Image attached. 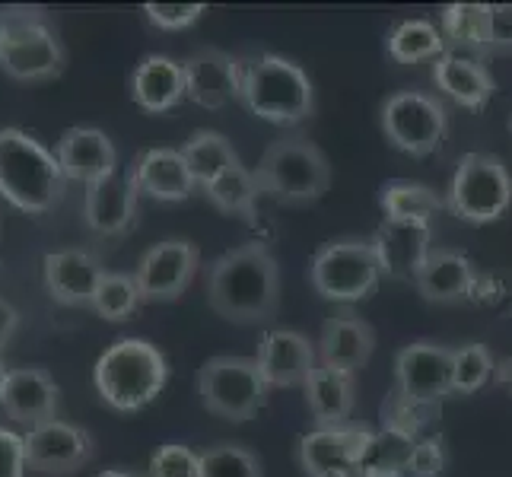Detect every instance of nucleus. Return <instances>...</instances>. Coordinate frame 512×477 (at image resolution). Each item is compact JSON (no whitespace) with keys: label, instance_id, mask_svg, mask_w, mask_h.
Listing matches in <instances>:
<instances>
[{"label":"nucleus","instance_id":"obj_17","mask_svg":"<svg viewBox=\"0 0 512 477\" xmlns=\"http://www.w3.org/2000/svg\"><path fill=\"white\" fill-rule=\"evenodd\" d=\"M45 290L58 306H93V296L105 277L102 261L86 249L48 252L42 261Z\"/></svg>","mask_w":512,"mask_h":477},{"label":"nucleus","instance_id":"obj_30","mask_svg":"<svg viewBox=\"0 0 512 477\" xmlns=\"http://www.w3.org/2000/svg\"><path fill=\"white\" fill-rule=\"evenodd\" d=\"M439 29L446 35V45L481 58L490 51V4H449Z\"/></svg>","mask_w":512,"mask_h":477},{"label":"nucleus","instance_id":"obj_10","mask_svg":"<svg viewBox=\"0 0 512 477\" xmlns=\"http://www.w3.org/2000/svg\"><path fill=\"white\" fill-rule=\"evenodd\" d=\"M382 131L401 153L430 156L439 150L449 131V115L436 96L404 90L382 105Z\"/></svg>","mask_w":512,"mask_h":477},{"label":"nucleus","instance_id":"obj_40","mask_svg":"<svg viewBox=\"0 0 512 477\" xmlns=\"http://www.w3.org/2000/svg\"><path fill=\"white\" fill-rule=\"evenodd\" d=\"M439 471H443V446H439V439H423V443H417V449H414L408 474L411 477H439Z\"/></svg>","mask_w":512,"mask_h":477},{"label":"nucleus","instance_id":"obj_16","mask_svg":"<svg viewBox=\"0 0 512 477\" xmlns=\"http://www.w3.org/2000/svg\"><path fill=\"white\" fill-rule=\"evenodd\" d=\"M255 363L271 388L306 385L312 369L319 366V347L299 331L271 328V331H264V338L258 341Z\"/></svg>","mask_w":512,"mask_h":477},{"label":"nucleus","instance_id":"obj_47","mask_svg":"<svg viewBox=\"0 0 512 477\" xmlns=\"http://www.w3.org/2000/svg\"><path fill=\"white\" fill-rule=\"evenodd\" d=\"M509 131H512V115H509Z\"/></svg>","mask_w":512,"mask_h":477},{"label":"nucleus","instance_id":"obj_15","mask_svg":"<svg viewBox=\"0 0 512 477\" xmlns=\"http://www.w3.org/2000/svg\"><path fill=\"white\" fill-rule=\"evenodd\" d=\"M140 188L134 182L131 166L125 172H112L109 179L86 185L83 194V223L96 236H125L137 220Z\"/></svg>","mask_w":512,"mask_h":477},{"label":"nucleus","instance_id":"obj_23","mask_svg":"<svg viewBox=\"0 0 512 477\" xmlns=\"http://www.w3.org/2000/svg\"><path fill=\"white\" fill-rule=\"evenodd\" d=\"M376 350V331L366 318L353 312H338L331 315L322 338H319V363L344 369V373H357L369 363Z\"/></svg>","mask_w":512,"mask_h":477},{"label":"nucleus","instance_id":"obj_45","mask_svg":"<svg viewBox=\"0 0 512 477\" xmlns=\"http://www.w3.org/2000/svg\"><path fill=\"white\" fill-rule=\"evenodd\" d=\"M322 477H357V474H353V471H328Z\"/></svg>","mask_w":512,"mask_h":477},{"label":"nucleus","instance_id":"obj_3","mask_svg":"<svg viewBox=\"0 0 512 477\" xmlns=\"http://www.w3.org/2000/svg\"><path fill=\"white\" fill-rule=\"evenodd\" d=\"M169 363L163 350L144 338H118L96 360L93 382L99 398L115 411H140L163 392Z\"/></svg>","mask_w":512,"mask_h":477},{"label":"nucleus","instance_id":"obj_28","mask_svg":"<svg viewBox=\"0 0 512 477\" xmlns=\"http://www.w3.org/2000/svg\"><path fill=\"white\" fill-rule=\"evenodd\" d=\"M417 439L404 427H382L369 436V446L357 465V477H404L411 468Z\"/></svg>","mask_w":512,"mask_h":477},{"label":"nucleus","instance_id":"obj_33","mask_svg":"<svg viewBox=\"0 0 512 477\" xmlns=\"http://www.w3.org/2000/svg\"><path fill=\"white\" fill-rule=\"evenodd\" d=\"M379 204L385 210V220H420V223H430L446 207L433 188L417 182H388L379 194Z\"/></svg>","mask_w":512,"mask_h":477},{"label":"nucleus","instance_id":"obj_19","mask_svg":"<svg viewBox=\"0 0 512 477\" xmlns=\"http://www.w3.org/2000/svg\"><path fill=\"white\" fill-rule=\"evenodd\" d=\"M373 242L379 271L392 280H414L420 264L430 258V223L420 220H385Z\"/></svg>","mask_w":512,"mask_h":477},{"label":"nucleus","instance_id":"obj_38","mask_svg":"<svg viewBox=\"0 0 512 477\" xmlns=\"http://www.w3.org/2000/svg\"><path fill=\"white\" fill-rule=\"evenodd\" d=\"M144 13L156 29L179 32L198 23L207 13V7L204 4H144Z\"/></svg>","mask_w":512,"mask_h":477},{"label":"nucleus","instance_id":"obj_20","mask_svg":"<svg viewBox=\"0 0 512 477\" xmlns=\"http://www.w3.org/2000/svg\"><path fill=\"white\" fill-rule=\"evenodd\" d=\"M369 430L360 427H319L299 439V465L309 477H322L328 471H353L369 446Z\"/></svg>","mask_w":512,"mask_h":477},{"label":"nucleus","instance_id":"obj_35","mask_svg":"<svg viewBox=\"0 0 512 477\" xmlns=\"http://www.w3.org/2000/svg\"><path fill=\"white\" fill-rule=\"evenodd\" d=\"M497 376V360L484 344H462L452 350V392L474 395Z\"/></svg>","mask_w":512,"mask_h":477},{"label":"nucleus","instance_id":"obj_24","mask_svg":"<svg viewBox=\"0 0 512 477\" xmlns=\"http://www.w3.org/2000/svg\"><path fill=\"white\" fill-rule=\"evenodd\" d=\"M131 96L144 112L160 115L188 99L185 64L166 55H147L131 74Z\"/></svg>","mask_w":512,"mask_h":477},{"label":"nucleus","instance_id":"obj_6","mask_svg":"<svg viewBox=\"0 0 512 477\" xmlns=\"http://www.w3.org/2000/svg\"><path fill=\"white\" fill-rule=\"evenodd\" d=\"M255 179L261 194L280 204H312L331 185V163L319 144L303 134H290L264 150Z\"/></svg>","mask_w":512,"mask_h":477},{"label":"nucleus","instance_id":"obj_41","mask_svg":"<svg viewBox=\"0 0 512 477\" xmlns=\"http://www.w3.org/2000/svg\"><path fill=\"white\" fill-rule=\"evenodd\" d=\"M490 51H512V4H490Z\"/></svg>","mask_w":512,"mask_h":477},{"label":"nucleus","instance_id":"obj_8","mask_svg":"<svg viewBox=\"0 0 512 477\" xmlns=\"http://www.w3.org/2000/svg\"><path fill=\"white\" fill-rule=\"evenodd\" d=\"M271 385L249 357H210L198 373L201 404L223 420H252L268 404Z\"/></svg>","mask_w":512,"mask_h":477},{"label":"nucleus","instance_id":"obj_9","mask_svg":"<svg viewBox=\"0 0 512 477\" xmlns=\"http://www.w3.org/2000/svg\"><path fill=\"white\" fill-rule=\"evenodd\" d=\"M379 261L369 239H338L322 245L312 258L309 280L331 303H360L379 287Z\"/></svg>","mask_w":512,"mask_h":477},{"label":"nucleus","instance_id":"obj_21","mask_svg":"<svg viewBox=\"0 0 512 477\" xmlns=\"http://www.w3.org/2000/svg\"><path fill=\"white\" fill-rule=\"evenodd\" d=\"M64 179H74L83 185H93L99 179H109L118 172L115 144L99 128H67L55 147Z\"/></svg>","mask_w":512,"mask_h":477},{"label":"nucleus","instance_id":"obj_29","mask_svg":"<svg viewBox=\"0 0 512 477\" xmlns=\"http://www.w3.org/2000/svg\"><path fill=\"white\" fill-rule=\"evenodd\" d=\"M182 159H185V166L198 188L210 185L226 169L242 166L239 153L220 131H194L182 144Z\"/></svg>","mask_w":512,"mask_h":477},{"label":"nucleus","instance_id":"obj_25","mask_svg":"<svg viewBox=\"0 0 512 477\" xmlns=\"http://www.w3.org/2000/svg\"><path fill=\"white\" fill-rule=\"evenodd\" d=\"M309 414L319 427H347V420L357 408V379L344 369L319 363L303 385Z\"/></svg>","mask_w":512,"mask_h":477},{"label":"nucleus","instance_id":"obj_46","mask_svg":"<svg viewBox=\"0 0 512 477\" xmlns=\"http://www.w3.org/2000/svg\"><path fill=\"white\" fill-rule=\"evenodd\" d=\"M7 373H10V369L4 366V360H0V385H4V379H7Z\"/></svg>","mask_w":512,"mask_h":477},{"label":"nucleus","instance_id":"obj_12","mask_svg":"<svg viewBox=\"0 0 512 477\" xmlns=\"http://www.w3.org/2000/svg\"><path fill=\"white\" fill-rule=\"evenodd\" d=\"M398 398L411 408H433L452 395V347L436 341H414L395 360Z\"/></svg>","mask_w":512,"mask_h":477},{"label":"nucleus","instance_id":"obj_5","mask_svg":"<svg viewBox=\"0 0 512 477\" xmlns=\"http://www.w3.org/2000/svg\"><path fill=\"white\" fill-rule=\"evenodd\" d=\"M67 51L39 7L0 10V70L13 80L35 83L61 77Z\"/></svg>","mask_w":512,"mask_h":477},{"label":"nucleus","instance_id":"obj_34","mask_svg":"<svg viewBox=\"0 0 512 477\" xmlns=\"http://www.w3.org/2000/svg\"><path fill=\"white\" fill-rule=\"evenodd\" d=\"M140 303H144V296H140V287L131 274H112L105 271L102 284L93 296V312L105 322H125L131 318Z\"/></svg>","mask_w":512,"mask_h":477},{"label":"nucleus","instance_id":"obj_4","mask_svg":"<svg viewBox=\"0 0 512 477\" xmlns=\"http://www.w3.org/2000/svg\"><path fill=\"white\" fill-rule=\"evenodd\" d=\"M239 102L255 118L290 128L315 112V90L299 64L280 55H255L245 61Z\"/></svg>","mask_w":512,"mask_h":477},{"label":"nucleus","instance_id":"obj_32","mask_svg":"<svg viewBox=\"0 0 512 477\" xmlns=\"http://www.w3.org/2000/svg\"><path fill=\"white\" fill-rule=\"evenodd\" d=\"M204 198L214 204L220 214H229V217H252L255 214V204L261 198L255 169H245V166L226 169L210 185H204Z\"/></svg>","mask_w":512,"mask_h":477},{"label":"nucleus","instance_id":"obj_26","mask_svg":"<svg viewBox=\"0 0 512 477\" xmlns=\"http://www.w3.org/2000/svg\"><path fill=\"white\" fill-rule=\"evenodd\" d=\"M131 172L140 194H150L156 201H188L191 191L198 188L182 159V150H169V147L144 150L131 163Z\"/></svg>","mask_w":512,"mask_h":477},{"label":"nucleus","instance_id":"obj_7","mask_svg":"<svg viewBox=\"0 0 512 477\" xmlns=\"http://www.w3.org/2000/svg\"><path fill=\"white\" fill-rule=\"evenodd\" d=\"M512 204V175L493 153H465L449 185V207L458 220L497 223Z\"/></svg>","mask_w":512,"mask_h":477},{"label":"nucleus","instance_id":"obj_44","mask_svg":"<svg viewBox=\"0 0 512 477\" xmlns=\"http://www.w3.org/2000/svg\"><path fill=\"white\" fill-rule=\"evenodd\" d=\"M96 477H137V474L125 471V468H109V471H99Z\"/></svg>","mask_w":512,"mask_h":477},{"label":"nucleus","instance_id":"obj_39","mask_svg":"<svg viewBox=\"0 0 512 477\" xmlns=\"http://www.w3.org/2000/svg\"><path fill=\"white\" fill-rule=\"evenodd\" d=\"M26 471L23 436L0 427V477H26Z\"/></svg>","mask_w":512,"mask_h":477},{"label":"nucleus","instance_id":"obj_1","mask_svg":"<svg viewBox=\"0 0 512 477\" xmlns=\"http://www.w3.org/2000/svg\"><path fill=\"white\" fill-rule=\"evenodd\" d=\"M207 306L236 325L271 322L280 306V268L268 245H239L210 264Z\"/></svg>","mask_w":512,"mask_h":477},{"label":"nucleus","instance_id":"obj_43","mask_svg":"<svg viewBox=\"0 0 512 477\" xmlns=\"http://www.w3.org/2000/svg\"><path fill=\"white\" fill-rule=\"evenodd\" d=\"M497 379H500V385L506 388V392L512 395V357L497 363Z\"/></svg>","mask_w":512,"mask_h":477},{"label":"nucleus","instance_id":"obj_37","mask_svg":"<svg viewBox=\"0 0 512 477\" xmlns=\"http://www.w3.org/2000/svg\"><path fill=\"white\" fill-rule=\"evenodd\" d=\"M147 477H201V452L182 443H166L150 458Z\"/></svg>","mask_w":512,"mask_h":477},{"label":"nucleus","instance_id":"obj_14","mask_svg":"<svg viewBox=\"0 0 512 477\" xmlns=\"http://www.w3.org/2000/svg\"><path fill=\"white\" fill-rule=\"evenodd\" d=\"M185 64L188 99L201 109H223L242 96L245 61L220 48H198Z\"/></svg>","mask_w":512,"mask_h":477},{"label":"nucleus","instance_id":"obj_18","mask_svg":"<svg viewBox=\"0 0 512 477\" xmlns=\"http://www.w3.org/2000/svg\"><path fill=\"white\" fill-rule=\"evenodd\" d=\"M61 401V388L39 366L10 369L4 385H0V411L13 423L23 427H39V423L55 420Z\"/></svg>","mask_w":512,"mask_h":477},{"label":"nucleus","instance_id":"obj_2","mask_svg":"<svg viewBox=\"0 0 512 477\" xmlns=\"http://www.w3.org/2000/svg\"><path fill=\"white\" fill-rule=\"evenodd\" d=\"M58 156L20 128H0V198L23 214H48L64 201Z\"/></svg>","mask_w":512,"mask_h":477},{"label":"nucleus","instance_id":"obj_36","mask_svg":"<svg viewBox=\"0 0 512 477\" xmlns=\"http://www.w3.org/2000/svg\"><path fill=\"white\" fill-rule=\"evenodd\" d=\"M201 477H264L261 458L239 443H217L201 452Z\"/></svg>","mask_w":512,"mask_h":477},{"label":"nucleus","instance_id":"obj_13","mask_svg":"<svg viewBox=\"0 0 512 477\" xmlns=\"http://www.w3.org/2000/svg\"><path fill=\"white\" fill-rule=\"evenodd\" d=\"M201 252L188 239H166L156 242L153 249L140 258L134 280L140 287L144 303H175L191 287L198 274Z\"/></svg>","mask_w":512,"mask_h":477},{"label":"nucleus","instance_id":"obj_22","mask_svg":"<svg viewBox=\"0 0 512 477\" xmlns=\"http://www.w3.org/2000/svg\"><path fill=\"white\" fill-rule=\"evenodd\" d=\"M433 83L436 90H443L449 99L474 112L487 109L493 90H497L484 58H474L468 51H455V48H449L443 58L433 61Z\"/></svg>","mask_w":512,"mask_h":477},{"label":"nucleus","instance_id":"obj_11","mask_svg":"<svg viewBox=\"0 0 512 477\" xmlns=\"http://www.w3.org/2000/svg\"><path fill=\"white\" fill-rule=\"evenodd\" d=\"M26 468L42 477H70L83 471L96 455V439L90 430L67 420H48L26 430Z\"/></svg>","mask_w":512,"mask_h":477},{"label":"nucleus","instance_id":"obj_27","mask_svg":"<svg viewBox=\"0 0 512 477\" xmlns=\"http://www.w3.org/2000/svg\"><path fill=\"white\" fill-rule=\"evenodd\" d=\"M414 287L427 303H436V306L462 303L474 287V268L462 252L433 249L430 258L420 264Z\"/></svg>","mask_w":512,"mask_h":477},{"label":"nucleus","instance_id":"obj_42","mask_svg":"<svg viewBox=\"0 0 512 477\" xmlns=\"http://www.w3.org/2000/svg\"><path fill=\"white\" fill-rule=\"evenodd\" d=\"M16 328H20V312L13 309V303H7V299L0 296V350L13 341Z\"/></svg>","mask_w":512,"mask_h":477},{"label":"nucleus","instance_id":"obj_31","mask_svg":"<svg viewBox=\"0 0 512 477\" xmlns=\"http://www.w3.org/2000/svg\"><path fill=\"white\" fill-rule=\"evenodd\" d=\"M385 48L398 64L436 61L449 51L443 29L427 23V20H401L392 32H388Z\"/></svg>","mask_w":512,"mask_h":477}]
</instances>
